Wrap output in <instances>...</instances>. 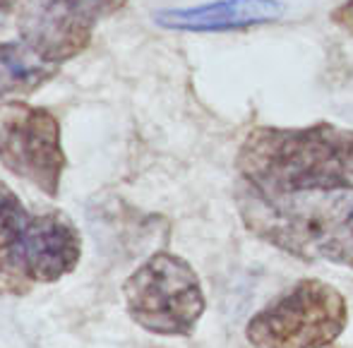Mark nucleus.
Segmentation results:
<instances>
[{"instance_id": "nucleus-4", "label": "nucleus", "mask_w": 353, "mask_h": 348, "mask_svg": "<svg viewBox=\"0 0 353 348\" xmlns=\"http://www.w3.org/2000/svg\"><path fill=\"white\" fill-rule=\"evenodd\" d=\"M349 325L339 288L322 278H301L248 320L252 348H330Z\"/></svg>"}, {"instance_id": "nucleus-10", "label": "nucleus", "mask_w": 353, "mask_h": 348, "mask_svg": "<svg viewBox=\"0 0 353 348\" xmlns=\"http://www.w3.org/2000/svg\"><path fill=\"white\" fill-rule=\"evenodd\" d=\"M22 3L24 0H0V24L8 22V19L14 14V10H17Z\"/></svg>"}, {"instance_id": "nucleus-3", "label": "nucleus", "mask_w": 353, "mask_h": 348, "mask_svg": "<svg viewBox=\"0 0 353 348\" xmlns=\"http://www.w3.org/2000/svg\"><path fill=\"white\" fill-rule=\"evenodd\" d=\"M130 320L157 336H190L207 310L202 281L188 260L159 250L123 283Z\"/></svg>"}, {"instance_id": "nucleus-2", "label": "nucleus", "mask_w": 353, "mask_h": 348, "mask_svg": "<svg viewBox=\"0 0 353 348\" xmlns=\"http://www.w3.org/2000/svg\"><path fill=\"white\" fill-rule=\"evenodd\" d=\"M82 236L63 212L32 214L0 181V293L27 296L39 283L72 274Z\"/></svg>"}, {"instance_id": "nucleus-7", "label": "nucleus", "mask_w": 353, "mask_h": 348, "mask_svg": "<svg viewBox=\"0 0 353 348\" xmlns=\"http://www.w3.org/2000/svg\"><path fill=\"white\" fill-rule=\"evenodd\" d=\"M286 8L279 0H219L200 8L166 10L159 12V24L185 32H226V29H243L250 24L276 22L283 17Z\"/></svg>"}, {"instance_id": "nucleus-8", "label": "nucleus", "mask_w": 353, "mask_h": 348, "mask_svg": "<svg viewBox=\"0 0 353 348\" xmlns=\"http://www.w3.org/2000/svg\"><path fill=\"white\" fill-rule=\"evenodd\" d=\"M61 65L41 58L27 41H0V99L27 96L48 84Z\"/></svg>"}, {"instance_id": "nucleus-6", "label": "nucleus", "mask_w": 353, "mask_h": 348, "mask_svg": "<svg viewBox=\"0 0 353 348\" xmlns=\"http://www.w3.org/2000/svg\"><path fill=\"white\" fill-rule=\"evenodd\" d=\"M125 3L128 0H24L19 10V39L41 58L63 65L87 51L97 24L123 10Z\"/></svg>"}, {"instance_id": "nucleus-9", "label": "nucleus", "mask_w": 353, "mask_h": 348, "mask_svg": "<svg viewBox=\"0 0 353 348\" xmlns=\"http://www.w3.org/2000/svg\"><path fill=\"white\" fill-rule=\"evenodd\" d=\"M330 17L336 27H341L344 32H349L353 37V0H346V3H341L339 8H334Z\"/></svg>"}, {"instance_id": "nucleus-1", "label": "nucleus", "mask_w": 353, "mask_h": 348, "mask_svg": "<svg viewBox=\"0 0 353 348\" xmlns=\"http://www.w3.org/2000/svg\"><path fill=\"white\" fill-rule=\"evenodd\" d=\"M233 200L260 240L353 269V130L257 125L236 152Z\"/></svg>"}, {"instance_id": "nucleus-5", "label": "nucleus", "mask_w": 353, "mask_h": 348, "mask_svg": "<svg viewBox=\"0 0 353 348\" xmlns=\"http://www.w3.org/2000/svg\"><path fill=\"white\" fill-rule=\"evenodd\" d=\"M0 163L46 197H58L68 156L56 113L27 101L0 103Z\"/></svg>"}]
</instances>
